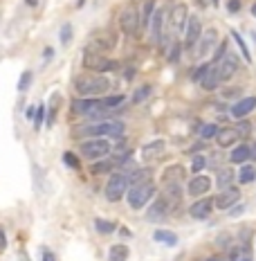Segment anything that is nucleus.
<instances>
[{"label": "nucleus", "instance_id": "f257e3e1", "mask_svg": "<svg viewBox=\"0 0 256 261\" xmlns=\"http://www.w3.org/2000/svg\"><path fill=\"white\" fill-rule=\"evenodd\" d=\"M124 104V95H106V97H77L70 104L74 115L79 117H95L103 111H117Z\"/></svg>", "mask_w": 256, "mask_h": 261}, {"label": "nucleus", "instance_id": "f03ea898", "mask_svg": "<svg viewBox=\"0 0 256 261\" xmlns=\"http://www.w3.org/2000/svg\"><path fill=\"white\" fill-rule=\"evenodd\" d=\"M124 122H115V119H106V122H92L86 126H79L74 133L79 138H108V140H117L124 135Z\"/></svg>", "mask_w": 256, "mask_h": 261}, {"label": "nucleus", "instance_id": "7ed1b4c3", "mask_svg": "<svg viewBox=\"0 0 256 261\" xmlns=\"http://www.w3.org/2000/svg\"><path fill=\"white\" fill-rule=\"evenodd\" d=\"M72 86L79 97H101L103 92L110 90V79L97 77V74H81L74 79Z\"/></svg>", "mask_w": 256, "mask_h": 261}, {"label": "nucleus", "instance_id": "20e7f679", "mask_svg": "<svg viewBox=\"0 0 256 261\" xmlns=\"http://www.w3.org/2000/svg\"><path fill=\"white\" fill-rule=\"evenodd\" d=\"M155 196V185L153 180H141V182H133L126 192V200L130 210H141L151 203V198Z\"/></svg>", "mask_w": 256, "mask_h": 261}, {"label": "nucleus", "instance_id": "39448f33", "mask_svg": "<svg viewBox=\"0 0 256 261\" xmlns=\"http://www.w3.org/2000/svg\"><path fill=\"white\" fill-rule=\"evenodd\" d=\"M130 187V176L126 171H112L110 178L106 180V187H103V196H106L108 203H117L126 196Z\"/></svg>", "mask_w": 256, "mask_h": 261}, {"label": "nucleus", "instance_id": "423d86ee", "mask_svg": "<svg viewBox=\"0 0 256 261\" xmlns=\"http://www.w3.org/2000/svg\"><path fill=\"white\" fill-rule=\"evenodd\" d=\"M79 149L86 160H103L112 153V144L108 138H86Z\"/></svg>", "mask_w": 256, "mask_h": 261}, {"label": "nucleus", "instance_id": "0eeeda50", "mask_svg": "<svg viewBox=\"0 0 256 261\" xmlns=\"http://www.w3.org/2000/svg\"><path fill=\"white\" fill-rule=\"evenodd\" d=\"M83 65L90 72H97V74H110V72H115V70H119V63L115 59H108L106 54L95 52V50L83 52Z\"/></svg>", "mask_w": 256, "mask_h": 261}, {"label": "nucleus", "instance_id": "6e6552de", "mask_svg": "<svg viewBox=\"0 0 256 261\" xmlns=\"http://www.w3.org/2000/svg\"><path fill=\"white\" fill-rule=\"evenodd\" d=\"M141 27V16H139V7L133 3L124 5L122 12H119V30L124 36H135Z\"/></svg>", "mask_w": 256, "mask_h": 261}, {"label": "nucleus", "instance_id": "1a4fd4ad", "mask_svg": "<svg viewBox=\"0 0 256 261\" xmlns=\"http://www.w3.org/2000/svg\"><path fill=\"white\" fill-rule=\"evenodd\" d=\"M171 210H173V203L166 198V196H157V198L151 203V207L149 212H146V221L149 223H160V221H164L168 214H171Z\"/></svg>", "mask_w": 256, "mask_h": 261}, {"label": "nucleus", "instance_id": "9d476101", "mask_svg": "<svg viewBox=\"0 0 256 261\" xmlns=\"http://www.w3.org/2000/svg\"><path fill=\"white\" fill-rule=\"evenodd\" d=\"M200 36H203V25H200V18H198V16H189L187 27H184V47H187V50H191L195 43L200 41Z\"/></svg>", "mask_w": 256, "mask_h": 261}, {"label": "nucleus", "instance_id": "9b49d317", "mask_svg": "<svg viewBox=\"0 0 256 261\" xmlns=\"http://www.w3.org/2000/svg\"><path fill=\"white\" fill-rule=\"evenodd\" d=\"M238 200H241V189H236V187L222 189V192L214 198V207H218V210H232Z\"/></svg>", "mask_w": 256, "mask_h": 261}, {"label": "nucleus", "instance_id": "f8f14e48", "mask_svg": "<svg viewBox=\"0 0 256 261\" xmlns=\"http://www.w3.org/2000/svg\"><path fill=\"white\" fill-rule=\"evenodd\" d=\"M164 20H166V12L162 7L155 9L153 18H151L149 23V30H151V41L153 43H162V36H164Z\"/></svg>", "mask_w": 256, "mask_h": 261}, {"label": "nucleus", "instance_id": "ddd939ff", "mask_svg": "<svg viewBox=\"0 0 256 261\" xmlns=\"http://www.w3.org/2000/svg\"><path fill=\"white\" fill-rule=\"evenodd\" d=\"M187 20H189V14H187V5L178 3L176 7L168 12V23H171V30L176 32H184V27H187Z\"/></svg>", "mask_w": 256, "mask_h": 261}, {"label": "nucleus", "instance_id": "4468645a", "mask_svg": "<svg viewBox=\"0 0 256 261\" xmlns=\"http://www.w3.org/2000/svg\"><path fill=\"white\" fill-rule=\"evenodd\" d=\"M115 45H117V41H115V36H112L110 32H99V34H95V36H92L90 50L106 54V52H110Z\"/></svg>", "mask_w": 256, "mask_h": 261}, {"label": "nucleus", "instance_id": "2eb2a0df", "mask_svg": "<svg viewBox=\"0 0 256 261\" xmlns=\"http://www.w3.org/2000/svg\"><path fill=\"white\" fill-rule=\"evenodd\" d=\"M238 68V57L236 54H225V59H222L220 63H216V70H218V77H220V81H227L234 77V72H236Z\"/></svg>", "mask_w": 256, "mask_h": 261}, {"label": "nucleus", "instance_id": "dca6fc26", "mask_svg": "<svg viewBox=\"0 0 256 261\" xmlns=\"http://www.w3.org/2000/svg\"><path fill=\"white\" fill-rule=\"evenodd\" d=\"M254 108H256V97H243V99H238L236 104L232 106V117L245 119Z\"/></svg>", "mask_w": 256, "mask_h": 261}, {"label": "nucleus", "instance_id": "f3484780", "mask_svg": "<svg viewBox=\"0 0 256 261\" xmlns=\"http://www.w3.org/2000/svg\"><path fill=\"white\" fill-rule=\"evenodd\" d=\"M200 45H198V57L200 59H205L207 54H209L214 47L218 45V32L216 30H207L203 36H200Z\"/></svg>", "mask_w": 256, "mask_h": 261}, {"label": "nucleus", "instance_id": "a211bd4d", "mask_svg": "<svg viewBox=\"0 0 256 261\" xmlns=\"http://www.w3.org/2000/svg\"><path fill=\"white\" fill-rule=\"evenodd\" d=\"M164 149H166L164 140H153V142H149L146 146H141V160H146V162L157 160V158L164 153Z\"/></svg>", "mask_w": 256, "mask_h": 261}, {"label": "nucleus", "instance_id": "6ab92c4d", "mask_svg": "<svg viewBox=\"0 0 256 261\" xmlns=\"http://www.w3.org/2000/svg\"><path fill=\"white\" fill-rule=\"evenodd\" d=\"M211 210H214V198H200L195 200V203L189 207V214L193 216V219H207V216L211 214Z\"/></svg>", "mask_w": 256, "mask_h": 261}, {"label": "nucleus", "instance_id": "aec40b11", "mask_svg": "<svg viewBox=\"0 0 256 261\" xmlns=\"http://www.w3.org/2000/svg\"><path fill=\"white\" fill-rule=\"evenodd\" d=\"M209 189H211V178L209 176H195V178H191V182H189L187 192L191 196H205Z\"/></svg>", "mask_w": 256, "mask_h": 261}, {"label": "nucleus", "instance_id": "412c9836", "mask_svg": "<svg viewBox=\"0 0 256 261\" xmlns=\"http://www.w3.org/2000/svg\"><path fill=\"white\" fill-rule=\"evenodd\" d=\"M238 138H241L238 128H232V126L218 128V133H216V142L220 144V146H234V144L238 142Z\"/></svg>", "mask_w": 256, "mask_h": 261}, {"label": "nucleus", "instance_id": "4be33fe9", "mask_svg": "<svg viewBox=\"0 0 256 261\" xmlns=\"http://www.w3.org/2000/svg\"><path fill=\"white\" fill-rule=\"evenodd\" d=\"M184 178H187V171H184V167L182 165H171V167H166L164 173H162V180L166 182H182Z\"/></svg>", "mask_w": 256, "mask_h": 261}, {"label": "nucleus", "instance_id": "5701e85b", "mask_svg": "<svg viewBox=\"0 0 256 261\" xmlns=\"http://www.w3.org/2000/svg\"><path fill=\"white\" fill-rule=\"evenodd\" d=\"M252 158V149H249L247 144H238L236 149H232V155H230V160L232 162H236V165H245V162Z\"/></svg>", "mask_w": 256, "mask_h": 261}, {"label": "nucleus", "instance_id": "b1692460", "mask_svg": "<svg viewBox=\"0 0 256 261\" xmlns=\"http://www.w3.org/2000/svg\"><path fill=\"white\" fill-rule=\"evenodd\" d=\"M218 84H220V77H218V70H216V65L211 63L209 72H207L205 77L200 79V86H203L205 90H214V88H218Z\"/></svg>", "mask_w": 256, "mask_h": 261}, {"label": "nucleus", "instance_id": "393cba45", "mask_svg": "<svg viewBox=\"0 0 256 261\" xmlns=\"http://www.w3.org/2000/svg\"><path fill=\"white\" fill-rule=\"evenodd\" d=\"M230 261H254L252 257V250H249V246H236L230 250Z\"/></svg>", "mask_w": 256, "mask_h": 261}, {"label": "nucleus", "instance_id": "a878e982", "mask_svg": "<svg viewBox=\"0 0 256 261\" xmlns=\"http://www.w3.org/2000/svg\"><path fill=\"white\" fill-rule=\"evenodd\" d=\"M153 239L157 243H164V246H168V248L178 246V234L176 232H171V230H155Z\"/></svg>", "mask_w": 256, "mask_h": 261}, {"label": "nucleus", "instance_id": "bb28decb", "mask_svg": "<svg viewBox=\"0 0 256 261\" xmlns=\"http://www.w3.org/2000/svg\"><path fill=\"white\" fill-rule=\"evenodd\" d=\"M155 0H144L141 3V12H139V16H141V27H149V23H151V18H153V14H155Z\"/></svg>", "mask_w": 256, "mask_h": 261}, {"label": "nucleus", "instance_id": "cd10ccee", "mask_svg": "<svg viewBox=\"0 0 256 261\" xmlns=\"http://www.w3.org/2000/svg\"><path fill=\"white\" fill-rule=\"evenodd\" d=\"M128 259V248L124 243H115L108 250V261H126Z\"/></svg>", "mask_w": 256, "mask_h": 261}, {"label": "nucleus", "instance_id": "c85d7f7f", "mask_svg": "<svg viewBox=\"0 0 256 261\" xmlns=\"http://www.w3.org/2000/svg\"><path fill=\"white\" fill-rule=\"evenodd\" d=\"M232 180H234V171L232 169H227V167H225V169H222V171H218V187H220V192H222V189H230L232 187Z\"/></svg>", "mask_w": 256, "mask_h": 261}, {"label": "nucleus", "instance_id": "c756f323", "mask_svg": "<svg viewBox=\"0 0 256 261\" xmlns=\"http://www.w3.org/2000/svg\"><path fill=\"white\" fill-rule=\"evenodd\" d=\"M256 178V169L252 165H243L241 167V171H238V182L241 185H247V182H252Z\"/></svg>", "mask_w": 256, "mask_h": 261}, {"label": "nucleus", "instance_id": "7c9ffc66", "mask_svg": "<svg viewBox=\"0 0 256 261\" xmlns=\"http://www.w3.org/2000/svg\"><path fill=\"white\" fill-rule=\"evenodd\" d=\"M95 227H97V232H101V234H110V232H115V223L106 221V219H97Z\"/></svg>", "mask_w": 256, "mask_h": 261}, {"label": "nucleus", "instance_id": "2f4dec72", "mask_svg": "<svg viewBox=\"0 0 256 261\" xmlns=\"http://www.w3.org/2000/svg\"><path fill=\"white\" fill-rule=\"evenodd\" d=\"M63 162H65V167H70V169H81V162H79V158L77 153H72V151H65L63 153Z\"/></svg>", "mask_w": 256, "mask_h": 261}, {"label": "nucleus", "instance_id": "473e14b6", "mask_svg": "<svg viewBox=\"0 0 256 261\" xmlns=\"http://www.w3.org/2000/svg\"><path fill=\"white\" fill-rule=\"evenodd\" d=\"M216 133H218V126H216V124H205V126L200 128V138H203V140L216 138Z\"/></svg>", "mask_w": 256, "mask_h": 261}, {"label": "nucleus", "instance_id": "72a5a7b5", "mask_svg": "<svg viewBox=\"0 0 256 261\" xmlns=\"http://www.w3.org/2000/svg\"><path fill=\"white\" fill-rule=\"evenodd\" d=\"M207 167V158L205 155H193V160H191V171L193 173H200Z\"/></svg>", "mask_w": 256, "mask_h": 261}, {"label": "nucleus", "instance_id": "f704fd0d", "mask_svg": "<svg viewBox=\"0 0 256 261\" xmlns=\"http://www.w3.org/2000/svg\"><path fill=\"white\" fill-rule=\"evenodd\" d=\"M232 36H234V41L238 43V47H241V52H243V59L245 61H252V59H249V50H247V45H245V41L241 39V34H238V32H232Z\"/></svg>", "mask_w": 256, "mask_h": 261}, {"label": "nucleus", "instance_id": "c9c22d12", "mask_svg": "<svg viewBox=\"0 0 256 261\" xmlns=\"http://www.w3.org/2000/svg\"><path fill=\"white\" fill-rule=\"evenodd\" d=\"M70 39H72V25L65 23V25L61 27V43H63V45H68Z\"/></svg>", "mask_w": 256, "mask_h": 261}, {"label": "nucleus", "instance_id": "e433bc0d", "mask_svg": "<svg viewBox=\"0 0 256 261\" xmlns=\"http://www.w3.org/2000/svg\"><path fill=\"white\" fill-rule=\"evenodd\" d=\"M225 54H227V43L222 41V43H218V50H216V54H214V65H216V63H220Z\"/></svg>", "mask_w": 256, "mask_h": 261}, {"label": "nucleus", "instance_id": "4c0bfd02", "mask_svg": "<svg viewBox=\"0 0 256 261\" xmlns=\"http://www.w3.org/2000/svg\"><path fill=\"white\" fill-rule=\"evenodd\" d=\"M149 92H151V86H141V88H137V92H135V97H133V101H144L146 97H149Z\"/></svg>", "mask_w": 256, "mask_h": 261}, {"label": "nucleus", "instance_id": "58836bf2", "mask_svg": "<svg viewBox=\"0 0 256 261\" xmlns=\"http://www.w3.org/2000/svg\"><path fill=\"white\" fill-rule=\"evenodd\" d=\"M30 81H32V72H23V79H20V84H18V90H20V92L27 90Z\"/></svg>", "mask_w": 256, "mask_h": 261}, {"label": "nucleus", "instance_id": "ea45409f", "mask_svg": "<svg viewBox=\"0 0 256 261\" xmlns=\"http://www.w3.org/2000/svg\"><path fill=\"white\" fill-rule=\"evenodd\" d=\"M43 117H45V106H39L36 108V128H41V124H43Z\"/></svg>", "mask_w": 256, "mask_h": 261}, {"label": "nucleus", "instance_id": "a19ab883", "mask_svg": "<svg viewBox=\"0 0 256 261\" xmlns=\"http://www.w3.org/2000/svg\"><path fill=\"white\" fill-rule=\"evenodd\" d=\"M168 59H171L173 63L180 59V43H173V47H171V52H168Z\"/></svg>", "mask_w": 256, "mask_h": 261}, {"label": "nucleus", "instance_id": "79ce46f5", "mask_svg": "<svg viewBox=\"0 0 256 261\" xmlns=\"http://www.w3.org/2000/svg\"><path fill=\"white\" fill-rule=\"evenodd\" d=\"M209 68H211V65H203V68H198V70H195V72H193V79H195V81H200V79H203L207 72H209Z\"/></svg>", "mask_w": 256, "mask_h": 261}, {"label": "nucleus", "instance_id": "37998d69", "mask_svg": "<svg viewBox=\"0 0 256 261\" xmlns=\"http://www.w3.org/2000/svg\"><path fill=\"white\" fill-rule=\"evenodd\" d=\"M7 250V234H5V227L0 225V252Z\"/></svg>", "mask_w": 256, "mask_h": 261}, {"label": "nucleus", "instance_id": "c03bdc74", "mask_svg": "<svg viewBox=\"0 0 256 261\" xmlns=\"http://www.w3.org/2000/svg\"><path fill=\"white\" fill-rule=\"evenodd\" d=\"M227 9H230L232 14H236L238 9H241V0H230V3H227Z\"/></svg>", "mask_w": 256, "mask_h": 261}, {"label": "nucleus", "instance_id": "a18cd8bd", "mask_svg": "<svg viewBox=\"0 0 256 261\" xmlns=\"http://www.w3.org/2000/svg\"><path fill=\"white\" fill-rule=\"evenodd\" d=\"M43 261H56V259H54V252H50V250H43Z\"/></svg>", "mask_w": 256, "mask_h": 261}, {"label": "nucleus", "instance_id": "49530a36", "mask_svg": "<svg viewBox=\"0 0 256 261\" xmlns=\"http://www.w3.org/2000/svg\"><path fill=\"white\" fill-rule=\"evenodd\" d=\"M36 108H39V106H36ZM36 108H34V106H30V108H27L25 117H27V119H32V117H34V115H36Z\"/></svg>", "mask_w": 256, "mask_h": 261}, {"label": "nucleus", "instance_id": "de8ad7c7", "mask_svg": "<svg viewBox=\"0 0 256 261\" xmlns=\"http://www.w3.org/2000/svg\"><path fill=\"white\" fill-rule=\"evenodd\" d=\"M27 5H30V7H36V5H39V0H25Z\"/></svg>", "mask_w": 256, "mask_h": 261}, {"label": "nucleus", "instance_id": "09e8293b", "mask_svg": "<svg viewBox=\"0 0 256 261\" xmlns=\"http://www.w3.org/2000/svg\"><path fill=\"white\" fill-rule=\"evenodd\" d=\"M207 261H227V259H225V257H209Z\"/></svg>", "mask_w": 256, "mask_h": 261}, {"label": "nucleus", "instance_id": "8fccbe9b", "mask_svg": "<svg viewBox=\"0 0 256 261\" xmlns=\"http://www.w3.org/2000/svg\"><path fill=\"white\" fill-rule=\"evenodd\" d=\"M249 149H252V158H256V144H254V146H249Z\"/></svg>", "mask_w": 256, "mask_h": 261}, {"label": "nucleus", "instance_id": "3c124183", "mask_svg": "<svg viewBox=\"0 0 256 261\" xmlns=\"http://www.w3.org/2000/svg\"><path fill=\"white\" fill-rule=\"evenodd\" d=\"M252 14H254V16H256V5H254V7H252Z\"/></svg>", "mask_w": 256, "mask_h": 261}, {"label": "nucleus", "instance_id": "603ef678", "mask_svg": "<svg viewBox=\"0 0 256 261\" xmlns=\"http://www.w3.org/2000/svg\"><path fill=\"white\" fill-rule=\"evenodd\" d=\"M211 3H214V5H216V3H218V0H211Z\"/></svg>", "mask_w": 256, "mask_h": 261}]
</instances>
